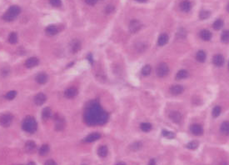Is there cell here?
Instances as JSON below:
<instances>
[{"label":"cell","instance_id":"cell-26","mask_svg":"<svg viewBox=\"0 0 229 165\" xmlns=\"http://www.w3.org/2000/svg\"><path fill=\"white\" fill-rule=\"evenodd\" d=\"M36 81L38 84H46L47 81V75L44 73H39L37 76H36Z\"/></svg>","mask_w":229,"mask_h":165},{"label":"cell","instance_id":"cell-9","mask_svg":"<svg viewBox=\"0 0 229 165\" xmlns=\"http://www.w3.org/2000/svg\"><path fill=\"white\" fill-rule=\"evenodd\" d=\"M218 123V131L223 136H229V113L216 120Z\"/></svg>","mask_w":229,"mask_h":165},{"label":"cell","instance_id":"cell-44","mask_svg":"<svg viewBox=\"0 0 229 165\" xmlns=\"http://www.w3.org/2000/svg\"><path fill=\"white\" fill-rule=\"evenodd\" d=\"M135 1H137V2H138V3H146L148 0H135Z\"/></svg>","mask_w":229,"mask_h":165},{"label":"cell","instance_id":"cell-43","mask_svg":"<svg viewBox=\"0 0 229 165\" xmlns=\"http://www.w3.org/2000/svg\"><path fill=\"white\" fill-rule=\"evenodd\" d=\"M148 165H156V164H155L154 160H151L150 162H149V164H148Z\"/></svg>","mask_w":229,"mask_h":165},{"label":"cell","instance_id":"cell-1","mask_svg":"<svg viewBox=\"0 0 229 165\" xmlns=\"http://www.w3.org/2000/svg\"><path fill=\"white\" fill-rule=\"evenodd\" d=\"M170 104H166L163 108V117L166 118L167 123H171L174 125L180 126L188 122L189 116L185 113L183 108L178 106V100L169 101Z\"/></svg>","mask_w":229,"mask_h":165},{"label":"cell","instance_id":"cell-2","mask_svg":"<svg viewBox=\"0 0 229 165\" xmlns=\"http://www.w3.org/2000/svg\"><path fill=\"white\" fill-rule=\"evenodd\" d=\"M104 112L100 105L97 103H93L87 106L84 113V121L88 126L98 125L99 119Z\"/></svg>","mask_w":229,"mask_h":165},{"label":"cell","instance_id":"cell-33","mask_svg":"<svg viewBox=\"0 0 229 165\" xmlns=\"http://www.w3.org/2000/svg\"><path fill=\"white\" fill-rule=\"evenodd\" d=\"M8 42L12 44H15L18 42V35L16 33H10L9 37H8Z\"/></svg>","mask_w":229,"mask_h":165},{"label":"cell","instance_id":"cell-38","mask_svg":"<svg viewBox=\"0 0 229 165\" xmlns=\"http://www.w3.org/2000/svg\"><path fill=\"white\" fill-rule=\"evenodd\" d=\"M105 9H106L105 11H106V13H107V14H110V13H112V12L114 10V7H113V6H112V5H109V6H108V7L105 8Z\"/></svg>","mask_w":229,"mask_h":165},{"label":"cell","instance_id":"cell-24","mask_svg":"<svg viewBox=\"0 0 229 165\" xmlns=\"http://www.w3.org/2000/svg\"><path fill=\"white\" fill-rule=\"evenodd\" d=\"M70 47H71V51L72 53H78L80 48H81V43L80 41L78 39L72 40L71 42V44H70Z\"/></svg>","mask_w":229,"mask_h":165},{"label":"cell","instance_id":"cell-21","mask_svg":"<svg viewBox=\"0 0 229 165\" xmlns=\"http://www.w3.org/2000/svg\"><path fill=\"white\" fill-rule=\"evenodd\" d=\"M77 95H78V89L76 88H74V87H71V88H67L66 91L64 92L65 98H69V99L75 98Z\"/></svg>","mask_w":229,"mask_h":165},{"label":"cell","instance_id":"cell-27","mask_svg":"<svg viewBox=\"0 0 229 165\" xmlns=\"http://www.w3.org/2000/svg\"><path fill=\"white\" fill-rule=\"evenodd\" d=\"M65 127V121L63 118H60V117H58L56 118V123H55V128L56 130H63Z\"/></svg>","mask_w":229,"mask_h":165},{"label":"cell","instance_id":"cell-13","mask_svg":"<svg viewBox=\"0 0 229 165\" xmlns=\"http://www.w3.org/2000/svg\"><path fill=\"white\" fill-rule=\"evenodd\" d=\"M139 76L143 79H148L153 76V64L145 63L139 70Z\"/></svg>","mask_w":229,"mask_h":165},{"label":"cell","instance_id":"cell-15","mask_svg":"<svg viewBox=\"0 0 229 165\" xmlns=\"http://www.w3.org/2000/svg\"><path fill=\"white\" fill-rule=\"evenodd\" d=\"M218 43L223 49L229 47V29H223L220 32Z\"/></svg>","mask_w":229,"mask_h":165},{"label":"cell","instance_id":"cell-3","mask_svg":"<svg viewBox=\"0 0 229 165\" xmlns=\"http://www.w3.org/2000/svg\"><path fill=\"white\" fill-rule=\"evenodd\" d=\"M228 56H227L226 53L221 49H218L213 53H210L208 64L213 70H224L228 62Z\"/></svg>","mask_w":229,"mask_h":165},{"label":"cell","instance_id":"cell-29","mask_svg":"<svg viewBox=\"0 0 229 165\" xmlns=\"http://www.w3.org/2000/svg\"><path fill=\"white\" fill-rule=\"evenodd\" d=\"M46 32L48 35L54 36L58 33V28L56 25H49L48 27L46 28Z\"/></svg>","mask_w":229,"mask_h":165},{"label":"cell","instance_id":"cell-36","mask_svg":"<svg viewBox=\"0 0 229 165\" xmlns=\"http://www.w3.org/2000/svg\"><path fill=\"white\" fill-rule=\"evenodd\" d=\"M49 3L52 6L54 7H60L62 5V1L61 0H49Z\"/></svg>","mask_w":229,"mask_h":165},{"label":"cell","instance_id":"cell-10","mask_svg":"<svg viewBox=\"0 0 229 165\" xmlns=\"http://www.w3.org/2000/svg\"><path fill=\"white\" fill-rule=\"evenodd\" d=\"M198 39L201 41V43L208 44L212 43L213 39V33L211 29H202L198 33Z\"/></svg>","mask_w":229,"mask_h":165},{"label":"cell","instance_id":"cell-22","mask_svg":"<svg viewBox=\"0 0 229 165\" xmlns=\"http://www.w3.org/2000/svg\"><path fill=\"white\" fill-rule=\"evenodd\" d=\"M39 63V60L36 57H32V58H29L28 60H26L25 66L28 69H31V68H33V67L37 66Z\"/></svg>","mask_w":229,"mask_h":165},{"label":"cell","instance_id":"cell-30","mask_svg":"<svg viewBox=\"0 0 229 165\" xmlns=\"http://www.w3.org/2000/svg\"><path fill=\"white\" fill-rule=\"evenodd\" d=\"M108 153V147L107 146H101L98 148V156L101 158H105Z\"/></svg>","mask_w":229,"mask_h":165},{"label":"cell","instance_id":"cell-20","mask_svg":"<svg viewBox=\"0 0 229 165\" xmlns=\"http://www.w3.org/2000/svg\"><path fill=\"white\" fill-rule=\"evenodd\" d=\"M139 128L140 130L144 132V133H148L150 132L152 129V124H151V122L147 121V120H142L139 122Z\"/></svg>","mask_w":229,"mask_h":165},{"label":"cell","instance_id":"cell-8","mask_svg":"<svg viewBox=\"0 0 229 165\" xmlns=\"http://www.w3.org/2000/svg\"><path fill=\"white\" fill-rule=\"evenodd\" d=\"M192 60L198 66H203L208 64L210 52L203 47L196 48L192 54Z\"/></svg>","mask_w":229,"mask_h":165},{"label":"cell","instance_id":"cell-17","mask_svg":"<svg viewBox=\"0 0 229 165\" xmlns=\"http://www.w3.org/2000/svg\"><path fill=\"white\" fill-rule=\"evenodd\" d=\"M179 8L183 13H189L192 8V3L189 0H182L179 3Z\"/></svg>","mask_w":229,"mask_h":165},{"label":"cell","instance_id":"cell-41","mask_svg":"<svg viewBox=\"0 0 229 165\" xmlns=\"http://www.w3.org/2000/svg\"><path fill=\"white\" fill-rule=\"evenodd\" d=\"M225 69L228 71L229 73V57L228 58V62H227V64H226V67H225Z\"/></svg>","mask_w":229,"mask_h":165},{"label":"cell","instance_id":"cell-28","mask_svg":"<svg viewBox=\"0 0 229 165\" xmlns=\"http://www.w3.org/2000/svg\"><path fill=\"white\" fill-rule=\"evenodd\" d=\"M36 149V143L33 141H28L25 143V150L27 153H33Z\"/></svg>","mask_w":229,"mask_h":165},{"label":"cell","instance_id":"cell-46","mask_svg":"<svg viewBox=\"0 0 229 165\" xmlns=\"http://www.w3.org/2000/svg\"><path fill=\"white\" fill-rule=\"evenodd\" d=\"M116 165H126L124 163H123V162H120V163H118Z\"/></svg>","mask_w":229,"mask_h":165},{"label":"cell","instance_id":"cell-31","mask_svg":"<svg viewBox=\"0 0 229 165\" xmlns=\"http://www.w3.org/2000/svg\"><path fill=\"white\" fill-rule=\"evenodd\" d=\"M211 15V12L207 9H202L199 13V18L201 20H206Z\"/></svg>","mask_w":229,"mask_h":165},{"label":"cell","instance_id":"cell-5","mask_svg":"<svg viewBox=\"0 0 229 165\" xmlns=\"http://www.w3.org/2000/svg\"><path fill=\"white\" fill-rule=\"evenodd\" d=\"M173 73L171 65L166 60H160L153 64V76L158 80L168 79Z\"/></svg>","mask_w":229,"mask_h":165},{"label":"cell","instance_id":"cell-47","mask_svg":"<svg viewBox=\"0 0 229 165\" xmlns=\"http://www.w3.org/2000/svg\"><path fill=\"white\" fill-rule=\"evenodd\" d=\"M28 165H35V164H34L33 162H30V163H29V164H28Z\"/></svg>","mask_w":229,"mask_h":165},{"label":"cell","instance_id":"cell-45","mask_svg":"<svg viewBox=\"0 0 229 165\" xmlns=\"http://www.w3.org/2000/svg\"><path fill=\"white\" fill-rule=\"evenodd\" d=\"M226 9H227V12L229 14V2L227 4V7H226Z\"/></svg>","mask_w":229,"mask_h":165},{"label":"cell","instance_id":"cell-18","mask_svg":"<svg viewBox=\"0 0 229 165\" xmlns=\"http://www.w3.org/2000/svg\"><path fill=\"white\" fill-rule=\"evenodd\" d=\"M223 29H224V20L221 18L215 19L212 24V29L213 31L221 32Z\"/></svg>","mask_w":229,"mask_h":165},{"label":"cell","instance_id":"cell-19","mask_svg":"<svg viewBox=\"0 0 229 165\" xmlns=\"http://www.w3.org/2000/svg\"><path fill=\"white\" fill-rule=\"evenodd\" d=\"M12 120H13V116L11 114H3L0 117V124L4 128H7L11 125Z\"/></svg>","mask_w":229,"mask_h":165},{"label":"cell","instance_id":"cell-6","mask_svg":"<svg viewBox=\"0 0 229 165\" xmlns=\"http://www.w3.org/2000/svg\"><path fill=\"white\" fill-rule=\"evenodd\" d=\"M189 124L188 125V132L193 136H202L204 134L205 128H204V123H206L205 119H201V118H195L190 117L188 119V122Z\"/></svg>","mask_w":229,"mask_h":165},{"label":"cell","instance_id":"cell-39","mask_svg":"<svg viewBox=\"0 0 229 165\" xmlns=\"http://www.w3.org/2000/svg\"><path fill=\"white\" fill-rule=\"evenodd\" d=\"M98 1V0H85L86 3H87V4H88V5H91V6L94 5L95 3H96Z\"/></svg>","mask_w":229,"mask_h":165},{"label":"cell","instance_id":"cell-16","mask_svg":"<svg viewBox=\"0 0 229 165\" xmlns=\"http://www.w3.org/2000/svg\"><path fill=\"white\" fill-rule=\"evenodd\" d=\"M142 27V23L139 20H138V19L131 20L129 24H128V29H129V32L132 33H136L138 31H140Z\"/></svg>","mask_w":229,"mask_h":165},{"label":"cell","instance_id":"cell-40","mask_svg":"<svg viewBox=\"0 0 229 165\" xmlns=\"http://www.w3.org/2000/svg\"><path fill=\"white\" fill-rule=\"evenodd\" d=\"M45 165H57V164H56L55 161H54V160L50 159V160H47V161H46Z\"/></svg>","mask_w":229,"mask_h":165},{"label":"cell","instance_id":"cell-11","mask_svg":"<svg viewBox=\"0 0 229 165\" xmlns=\"http://www.w3.org/2000/svg\"><path fill=\"white\" fill-rule=\"evenodd\" d=\"M20 13H21V8L18 6H17V5L11 6L8 9V11L3 15V19L5 21H8V22L14 21Z\"/></svg>","mask_w":229,"mask_h":165},{"label":"cell","instance_id":"cell-12","mask_svg":"<svg viewBox=\"0 0 229 165\" xmlns=\"http://www.w3.org/2000/svg\"><path fill=\"white\" fill-rule=\"evenodd\" d=\"M37 122L36 120L32 117H27L24 120L23 124H22V128L24 131L29 133V134H33L37 130Z\"/></svg>","mask_w":229,"mask_h":165},{"label":"cell","instance_id":"cell-42","mask_svg":"<svg viewBox=\"0 0 229 165\" xmlns=\"http://www.w3.org/2000/svg\"><path fill=\"white\" fill-rule=\"evenodd\" d=\"M217 165H228V164L227 162H225V161H222Z\"/></svg>","mask_w":229,"mask_h":165},{"label":"cell","instance_id":"cell-4","mask_svg":"<svg viewBox=\"0 0 229 165\" xmlns=\"http://www.w3.org/2000/svg\"><path fill=\"white\" fill-rule=\"evenodd\" d=\"M187 84L179 82H172L167 84L166 88L167 95L173 100H178L182 98L187 93Z\"/></svg>","mask_w":229,"mask_h":165},{"label":"cell","instance_id":"cell-23","mask_svg":"<svg viewBox=\"0 0 229 165\" xmlns=\"http://www.w3.org/2000/svg\"><path fill=\"white\" fill-rule=\"evenodd\" d=\"M46 99H47L46 95L44 94L40 93V94H38L35 96V98H34V103H35L36 105L40 106V105H43L45 103Z\"/></svg>","mask_w":229,"mask_h":165},{"label":"cell","instance_id":"cell-7","mask_svg":"<svg viewBox=\"0 0 229 165\" xmlns=\"http://www.w3.org/2000/svg\"><path fill=\"white\" fill-rule=\"evenodd\" d=\"M192 78V69L187 66L178 67L173 73V81L188 84Z\"/></svg>","mask_w":229,"mask_h":165},{"label":"cell","instance_id":"cell-34","mask_svg":"<svg viewBox=\"0 0 229 165\" xmlns=\"http://www.w3.org/2000/svg\"><path fill=\"white\" fill-rule=\"evenodd\" d=\"M48 152H49V147H48V145H47V144H43L39 149V154L42 155V156L46 155Z\"/></svg>","mask_w":229,"mask_h":165},{"label":"cell","instance_id":"cell-37","mask_svg":"<svg viewBox=\"0 0 229 165\" xmlns=\"http://www.w3.org/2000/svg\"><path fill=\"white\" fill-rule=\"evenodd\" d=\"M198 146V143L197 141H192L190 142L187 145V147L189 149H197Z\"/></svg>","mask_w":229,"mask_h":165},{"label":"cell","instance_id":"cell-25","mask_svg":"<svg viewBox=\"0 0 229 165\" xmlns=\"http://www.w3.org/2000/svg\"><path fill=\"white\" fill-rule=\"evenodd\" d=\"M101 137V135L98 133H93V134H89L87 135V137L83 139V141L86 142V143H93V142L97 141L98 139H99Z\"/></svg>","mask_w":229,"mask_h":165},{"label":"cell","instance_id":"cell-14","mask_svg":"<svg viewBox=\"0 0 229 165\" xmlns=\"http://www.w3.org/2000/svg\"><path fill=\"white\" fill-rule=\"evenodd\" d=\"M169 43H170V36L167 33H160L158 36L157 39H156V42H155V45L158 48H165Z\"/></svg>","mask_w":229,"mask_h":165},{"label":"cell","instance_id":"cell-32","mask_svg":"<svg viewBox=\"0 0 229 165\" xmlns=\"http://www.w3.org/2000/svg\"><path fill=\"white\" fill-rule=\"evenodd\" d=\"M52 116V111L49 108H45L42 112V118L44 120H47Z\"/></svg>","mask_w":229,"mask_h":165},{"label":"cell","instance_id":"cell-35","mask_svg":"<svg viewBox=\"0 0 229 165\" xmlns=\"http://www.w3.org/2000/svg\"><path fill=\"white\" fill-rule=\"evenodd\" d=\"M16 96H17V92L14 91V90H13V91H9L8 94L5 95V98L8 100H12V99H14L15 98Z\"/></svg>","mask_w":229,"mask_h":165}]
</instances>
